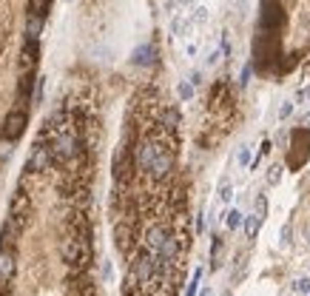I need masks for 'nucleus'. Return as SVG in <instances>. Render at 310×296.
I'll return each mask as SVG.
<instances>
[{"instance_id":"obj_1","label":"nucleus","mask_w":310,"mask_h":296,"mask_svg":"<svg viewBox=\"0 0 310 296\" xmlns=\"http://www.w3.org/2000/svg\"><path fill=\"white\" fill-rule=\"evenodd\" d=\"M63 259L74 268H86L88 259H91V251H88V239L83 237H68L63 239Z\"/></svg>"},{"instance_id":"obj_2","label":"nucleus","mask_w":310,"mask_h":296,"mask_svg":"<svg viewBox=\"0 0 310 296\" xmlns=\"http://www.w3.org/2000/svg\"><path fill=\"white\" fill-rule=\"evenodd\" d=\"M29 211H32V199H29V194L17 191L12 197V205H9V222H12L17 231H23L26 228V219H29Z\"/></svg>"},{"instance_id":"obj_3","label":"nucleus","mask_w":310,"mask_h":296,"mask_svg":"<svg viewBox=\"0 0 310 296\" xmlns=\"http://www.w3.org/2000/svg\"><path fill=\"white\" fill-rule=\"evenodd\" d=\"M26 111L23 108H12V111L6 114V120H3V140H9V143H14V140H20V134L26 131Z\"/></svg>"},{"instance_id":"obj_4","label":"nucleus","mask_w":310,"mask_h":296,"mask_svg":"<svg viewBox=\"0 0 310 296\" xmlns=\"http://www.w3.org/2000/svg\"><path fill=\"white\" fill-rule=\"evenodd\" d=\"M154 270H157V257H154L151 251H148V254H139V257L134 259V268H131V282L146 285L148 279L154 277Z\"/></svg>"},{"instance_id":"obj_5","label":"nucleus","mask_w":310,"mask_h":296,"mask_svg":"<svg viewBox=\"0 0 310 296\" xmlns=\"http://www.w3.org/2000/svg\"><path fill=\"white\" fill-rule=\"evenodd\" d=\"M171 165H174V154L168 145L157 143V151H154V165H151V177L154 179H165L168 177V171H171Z\"/></svg>"},{"instance_id":"obj_6","label":"nucleus","mask_w":310,"mask_h":296,"mask_svg":"<svg viewBox=\"0 0 310 296\" xmlns=\"http://www.w3.org/2000/svg\"><path fill=\"white\" fill-rule=\"evenodd\" d=\"M74 148H77V140H74V134H71V131H60L57 140H54L52 154H54L57 160H68V157L74 154Z\"/></svg>"},{"instance_id":"obj_7","label":"nucleus","mask_w":310,"mask_h":296,"mask_svg":"<svg viewBox=\"0 0 310 296\" xmlns=\"http://www.w3.org/2000/svg\"><path fill=\"white\" fill-rule=\"evenodd\" d=\"M52 148H43V145H34V151H32V157H29V171H34V174H43V171H49V165H52Z\"/></svg>"},{"instance_id":"obj_8","label":"nucleus","mask_w":310,"mask_h":296,"mask_svg":"<svg viewBox=\"0 0 310 296\" xmlns=\"http://www.w3.org/2000/svg\"><path fill=\"white\" fill-rule=\"evenodd\" d=\"M168 239H171V234H168L162 225H151V228H148V234H146V245H148V251H151L154 257H157L159 251L168 245Z\"/></svg>"},{"instance_id":"obj_9","label":"nucleus","mask_w":310,"mask_h":296,"mask_svg":"<svg viewBox=\"0 0 310 296\" xmlns=\"http://www.w3.org/2000/svg\"><path fill=\"white\" fill-rule=\"evenodd\" d=\"M154 151H157V143H142L137 148V165L142 168V171H151L154 165Z\"/></svg>"},{"instance_id":"obj_10","label":"nucleus","mask_w":310,"mask_h":296,"mask_svg":"<svg viewBox=\"0 0 310 296\" xmlns=\"http://www.w3.org/2000/svg\"><path fill=\"white\" fill-rule=\"evenodd\" d=\"M14 277V257L12 251H0V285H9Z\"/></svg>"},{"instance_id":"obj_11","label":"nucleus","mask_w":310,"mask_h":296,"mask_svg":"<svg viewBox=\"0 0 310 296\" xmlns=\"http://www.w3.org/2000/svg\"><path fill=\"white\" fill-rule=\"evenodd\" d=\"M131 63L134 66H151L154 63V46H139L137 52H134V57H131Z\"/></svg>"},{"instance_id":"obj_12","label":"nucleus","mask_w":310,"mask_h":296,"mask_svg":"<svg viewBox=\"0 0 310 296\" xmlns=\"http://www.w3.org/2000/svg\"><path fill=\"white\" fill-rule=\"evenodd\" d=\"M225 225H228V231H236L239 225H245V214L236 208H231L228 214H225Z\"/></svg>"},{"instance_id":"obj_13","label":"nucleus","mask_w":310,"mask_h":296,"mask_svg":"<svg viewBox=\"0 0 310 296\" xmlns=\"http://www.w3.org/2000/svg\"><path fill=\"white\" fill-rule=\"evenodd\" d=\"M259 225H262V217H259V214L245 217V234H248V239H253L259 234Z\"/></svg>"},{"instance_id":"obj_14","label":"nucleus","mask_w":310,"mask_h":296,"mask_svg":"<svg viewBox=\"0 0 310 296\" xmlns=\"http://www.w3.org/2000/svg\"><path fill=\"white\" fill-rule=\"evenodd\" d=\"M49 12V0H29V14L32 17H46Z\"/></svg>"},{"instance_id":"obj_15","label":"nucleus","mask_w":310,"mask_h":296,"mask_svg":"<svg viewBox=\"0 0 310 296\" xmlns=\"http://www.w3.org/2000/svg\"><path fill=\"white\" fill-rule=\"evenodd\" d=\"M293 290L299 296H310V277H296L293 279Z\"/></svg>"},{"instance_id":"obj_16","label":"nucleus","mask_w":310,"mask_h":296,"mask_svg":"<svg viewBox=\"0 0 310 296\" xmlns=\"http://www.w3.org/2000/svg\"><path fill=\"white\" fill-rule=\"evenodd\" d=\"M23 57H26L29 63L37 60V40H26V43H23Z\"/></svg>"},{"instance_id":"obj_17","label":"nucleus","mask_w":310,"mask_h":296,"mask_svg":"<svg viewBox=\"0 0 310 296\" xmlns=\"http://www.w3.org/2000/svg\"><path fill=\"white\" fill-rule=\"evenodd\" d=\"M231 197H233V185L228 183V179H222V183H219V199H222V202H231Z\"/></svg>"},{"instance_id":"obj_18","label":"nucleus","mask_w":310,"mask_h":296,"mask_svg":"<svg viewBox=\"0 0 310 296\" xmlns=\"http://www.w3.org/2000/svg\"><path fill=\"white\" fill-rule=\"evenodd\" d=\"M199 279H202V268L194 270V279H191V285H188V290H185V296H197V290H199Z\"/></svg>"},{"instance_id":"obj_19","label":"nucleus","mask_w":310,"mask_h":296,"mask_svg":"<svg viewBox=\"0 0 310 296\" xmlns=\"http://www.w3.org/2000/svg\"><path fill=\"white\" fill-rule=\"evenodd\" d=\"M279 179H282V165H271L268 168V185H279Z\"/></svg>"},{"instance_id":"obj_20","label":"nucleus","mask_w":310,"mask_h":296,"mask_svg":"<svg viewBox=\"0 0 310 296\" xmlns=\"http://www.w3.org/2000/svg\"><path fill=\"white\" fill-rule=\"evenodd\" d=\"M177 94H179V100H191L194 97V83H179Z\"/></svg>"},{"instance_id":"obj_21","label":"nucleus","mask_w":310,"mask_h":296,"mask_svg":"<svg viewBox=\"0 0 310 296\" xmlns=\"http://www.w3.org/2000/svg\"><path fill=\"white\" fill-rule=\"evenodd\" d=\"M293 105L296 103H291V100H288V103H282V108H279V120H288L293 114Z\"/></svg>"},{"instance_id":"obj_22","label":"nucleus","mask_w":310,"mask_h":296,"mask_svg":"<svg viewBox=\"0 0 310 296\" xmlns=\"http://www.w3.org/2000/svg\"><path fill=\"white\" fill-rule=\"evenodd\" d=\"M239 165H251V148H248V145L239 148Z\"/></svg>"},{"instance_id":"obj_23","label":"nucleus","mask_w":310,"mask_h":296,"mask_svg":"<svg viewBox=\"0 0 310 296\" xmlns=\"http://www.w3.org/2000/svg\"><path fill=\"white\" fill-rule=\"evenodd\" d=\"M9 154H12V143H9V140H6V143L0 140V157H3V160H9Z\"/></svg>"},{"instance_id":"obj_24","label":"nucleus","mask_w":310,"mask_h":296,"mask_svg":"<svg viewBox=\"0 0 310 296\" xmlns=\"http://www.w3.org/2000/svg\"><path fill=\"white\" fill-rule=\"evenodd\" d=\"M288 242H291V222L282 228V245H288Z\"/></svg>"},{"instance_id":"obj_25","label":"nucleus","mask_w":310,"mask_h":296,"mask_svg":"<svg viewBox=\"0 0 310 296\" xmlns=\"http://www.w3.org/2000/svg\"><path fill=\"white\" fill-rule=\"evenodd\" d=\"M248 77H251V66L242 69V80H239V86H248Z\"/></svg>"},{"instance_id":"obj_26","label":"nucleus","mask_w":310,"mask_h":296,"mask_svg":"<svg viewBox=\"0 0 310 296\" xmlns=\"http://www.w3.org/2000/svg\"><path fill=\"white\" fill-rule=\"evenodd\" d=\"M299 103H302V100H310V88H302V92H299Z\"/></svg>"},{"instance_id":"obj_27","label":"nucleus","mask_w":310,"mask_h":296,"mask_svg":"<svg viewBox=\"0 0 310 296\" xmlns=\"http://www.w3.org/2000/svg\"><path fill=\"white\" fill-rule=\"evenodd\" d=\"M171 3H177V6H191L194 0H171Z\"/></svg>"},{"instance_id":"obj_28","label":"nucleus","mask_w":310,"mask_h":296,"mask_svg":"<svg viewBox=\"0 0 310 296\" xmlns=\"http://www.w3.org/2000/svg\"><path fill=\"white\" fill-rule=\"evenodd\" d=\"M199 296H211V290H202V293H199Z\"/></svg>"}]
</instances>
